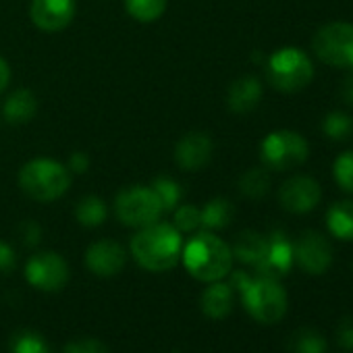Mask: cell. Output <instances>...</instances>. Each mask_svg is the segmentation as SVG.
<instances>
[{"label":"cell","mask_w":353,"mask_h":353,"mask_svg":"<svg viewBox=\"0 0 353 353\" xmlns=\"http://www.w3.org/2000/svg\"><path fill=\"white\" fill-rule=\"evenodd\" d=\"M231 287L241 293L243 307L260 324H276L287 314V291L279 279L239 270L233 274Z\"/></svg>","instance_id":"6da1fadb"},{"label":"cell","mask_w":353,"mask_h":353,"mask_svg":"<svg viewBox=\"0 0 353 353\" xmlns=\"http://www.w3.org/2000/svg\"><path fill=\"white\" fill-rule=\"evenodd\" d=\"M183 239L181 233L168 223H152L141 227L131 239V254L135 262L150 272L170 270L181 260Z\"/></svg>","instance_id":"7a4b0ae2"},{"label":"cell","mask_w":353,"mask_h":353,"mask_svg":"<svg viewBox=\"0 0 353 353\" xmlns=\"http://www.w3.org/2000/svg\"><path fill=\"white\" fill-rule=\"evenodd\" d=\"M181 260L188 268V272L202 281V283H214L223 281L231 268H233V252L231 248L212 233H198L194 235L183 252Z\"/></svg>","instance_id":"3957f363"},{"label":"cell","mask_w":353,"mask_h":353,"mask_svg":"<svg viewBox=\"0 0 353 353\" xmlns=\"http://www.w3.org/2000/svg\"><path fill=\"white\" fill-rule=\"evenodd\" d=\"M69 185L67 166L52 158L30 160L19 172V188L36 202H54L67 194Z\"/></svg>","instance_id":"277c9868"},{"label":"cell","mask_w":353,"mask_h":353,"mask_svg":"<svg viewBox=\"0 0 353 353\" xmlns=\"http://www.w3.org/2000/svg\"><path fill=\"white\" fill-rule=\"evenodd\" d=\"M268 81L274 90L293 94L307 88L314 79V65L301 48H281L270 54L266 65Z\"/></svg>","instance_id":"5b68a950"},{"label":"cell","mask_w":353,"mask_h":353,"mask_svg":"<svg viewBox=\"0 0 353 353\" xmlns=\"http://www.w3.org/2000/svg\"><path fill=\"white\" fill-rule=\"evenodd\" d=\"M312 50L328 67L353 69V26L345 21L322 26L314 34Z\"/></svg>","instance_id":"8992f818"},{"label":"cell","mask_w":353,"mask_h":353,"mask_svg":"<svg viewBox=\"0 0 353 353\" xmlns=\"http://www.w3.org/2000/svg\"><path fill=\"white\" fill-rule=\"evenodd\" d=\"M260 156H262L264 166L272 170H289L307 160L310 145L301 133L279 129L264 137L260 145Z\"/></svg>","instance_id":"52a82bcc"},{"label":"cell","mask_w":353,"mask_h":353,"mask_svg":"<svg viewBox=\"0 0 353 353\" xmlns=\"http://www.w3.org/2000/svg\"><path fill=\"white\" fill-rule=\"evenodd\" d=\"M114 212L117 219L127 227H148L152 223H158L164 208L152 188L143 185H131L123 190L114 200Z\"/></svg>","instance_id":"ba28073f"},{"label":"cell","mask_w":353,"mask_h":353,"mask_svg":"<svg viewBox=\"0 0 353 353\" xmlns=\"http://www.w3.org/2000/svg\"><path fill=\"white\" fill-rule=\"evenodd\" d=\"M26 279L32 287L44 293H57L69 283V266L57 252H40L30 258Z\"/></svg>","instance_id":"9c48e42d"},{"label":"cell","mask_w":353,"mask_h":353,"mask_svg":"<svg viewBox=\"0 0 353 353\" xmlns=\"http://www.w3.org/2000/svg\"><path fill=\"white\" fill-rule=\"evenodd\" d=\"M293 262L307 274H324L332 266V248L318 231H305L293 243Z\"/></svg>","instance_id":"30bf717a"},{"label":"cell","mask_w":353,"mask_h":353,"mask_svg":"<svg viewBox=\"0 0 353 353\" xmlns=\"http://www.w3.org/2000/svg\"><path fill=\"white\" fill-rule=\"evenodd\" d=\"M320 198H322L320 183L305 174L291 176V179H287L279 190L281 206L293 214H305L314 210L320 204Z\"/></svg>","instance_id":"8fae6325"},{"label":"cell","mask_w":353,"mask_h":353,"mask_svg":"<svg viewBox=\"0 0 353 353\" xmlns=\"http://www.w3.org/2000/svg\"><path fill=\"white\" fill-rule=\"evenodd\" d=\"M30 17L44 32H63L75 17V0H32Z\"/></svg>","instance_id":"7c38bea8"},{"label":"cell","mask_w":353,"mask_h":353,"mask_svg":"<svg viewBox=\"0 0 353 353\" xmlns=\"http://www.w3.org/2000/svg\"><path fill=\"white\" fill-rule=\"evenodd\" d=\"M293 266V243L283 231H272L266 237V252L260 264L256 266L258 274L281 279Z\"/></svg>","instance_id":"4fadbf2b"},{"label":"cell","mask_w":353,"mask_h":353,"mask_svg":"<svg viewBox=\"0 0 353 353\" xmlns=\"http://www.w3.org/2000/svg\"><path fill=\"white\" fill-rule=\"evenodd\" d=\"M125 262H127V254L123 245L110 239L96 241L85 252V266L96 276H104V279L114 276L123 270Z\"/></svg>","instance_id":"5bb4252c"},{"label":"cell","mask_w":353,"mask_h":353,"mask_svg":"<svg viewBox=\"0 0 353 353\" xmlns=\"http://www.w3.org/2000/svg\"><path fill=\"white\" fill-rule=\"evenodd\" d=\"M212 139L208 133L194 131L181 137V141L174 148V160L183 170H200L212 158Z\"/></svg>","instance_id":"9a60e30c"},{"label":"cell","mask_w":353,"mask_h":353,"mask_svg":"<svg viewBox=\"0 0 353 353\" xmlns=\"http://www.w3.org/2000/svg\"><path fill=\"white\" fill-rule=\"evenodd\" d=\"M233 303H235V289L231 287V283H221V281L210 283V287L204 291L200 299L202 312L214 320L227 318L233 312Z\"/></svg>","instance_id":"2e32d148"},{"label":"cell","mask_w":353,"mask_h":353,"mask_svg":"<svg viewBox=\"0 0 353 353\" xmlns=\"http://www.w3.org/2000/svg\"><path fill=\"white\" fill-rule=\"evenodd\" d=\"M262 100V83L256 77H239L237 81L231 83L229 88V96H227V104L233 112H250L258 106V102Z\"/></svg>","instance_id":"e0dca14e"},{"label":"cell","mask_w":353,"mask_h":353,"mask_svg":"<svg viewBox=\"0 0 353 353\" xmlns=\"http://www.w3.org/2000/svg\"><path fill=\"white\" fill-rule=\"evenodd\" d=\"M326 229L336 239L353 241V200H341L328 208Z\"/></svg>","instance_id":"ac0fdd59"},{"label":"cell","mask_w":353,"mask_h":353,"mask_svg":"<svg viewBox=\"0 0 353 353\" xmlns=\"http://www.w3.org/2000/svg\"><path fill=\"white\" fill-rule=\"evenodd\" d=\"M36 110H38V102H36V96L30 90H17L5 102V119L11 125L30 123L34 119Z\"/></svg>","instance_id":"d6986e66"},{"label":"cell","mask_w":353,"mask_h":353,"mask_svg":"<svg viewBox=\"0 0 353 353\" xmlns=\"http://www.w3.org/2000/svg\"><path fill=\"white\" fill-rule=\"evenodd\" d=\"M233 252V258H237L239 262L248 264V266H258L260 260L264 258V252H266V237L256 233V231H243L237 241H235V248L231 250Z\"/></svg>","instance_id":"ffe728a7"},{"label":"cell","mask_w":353,"mask_h":353,"mask_svg":"<svg viewBox=\"0 0 353 353\" xmlns=\"http://www.w3.org/2000/svg\"><path fill=\"white\" fill-rule=\"evenodd\" d=\"M235 216V208L229 200L225 198H216L212 202H208L202 208V227L206 229H225L231 225Z\"/></svg>","instance_id":"44dd1931"},{"label":"cell","mask_w":353,"mask_h":353,"mask_svg":"<svg viewBox=\"0 0 353 353\" xmlns=\"http://www.w3.org/2000/svg\"><path fill=\"white\" fill-rule=\"evenodd\" d=\"M239 190L245 198H252V200H260L268 194L270 190V174L266 168L262 166H256V168H250L241 179H239Z\"/></svg>","instance_id":"7402d4cb"},{"label":"cell","mask_w":353,"mask_h":353,"mask_svg":"<svg viewBox=\"0 0 353 353\" xmlns=\"http://www.w3.org/2000/svg\"><path fill=\"white\" fill-rule=\"evenodd\" d=\"M106 216H108L106 204L96 196L81 198L77 208H75V219L83 227H98L106 221Z\"/></svg>","instance_id":"603a6c76"},{"label":"cell","mask_w":353,"mask_h":353,"mask_svg":"<svg viewBox=\"0 0 353 353\" xmlns=\"http://www.w3.org/2000/svg\"><path fill=\"white\" fill-rule=\"evenodd\" d=\"M322 133L332 141H345L353 133V119L343 110L328 112L322 119Z\"/></svg>","instance_id":"cb8c5ba5"},{"label":"cell","mask_w":353,"mask_h":353,"mask_svg":"<svg viewBox=\"0 0 353 353\" xmlns=\"http://www.w3.org/2000/svg\"><path fill=\"white\" fill-rule=\"evenodd\" d=\"M166 3L168 0H125V7L133 19L141 23H152L162 17V13L166 11Z\"/></svg>","instance_id":"d4e9b609"},{"label":"cell","mask_w":353,"mask_h":353,"mask_svg":"<svg viewBox=\"0 0 353 353\" xmlns=\"http://www.w3.org/2000/svg\"><path fill=\"white\" fill-rule=\"evenodd\" d=\"M11 353H52L48 341L34 330H19L11 336Z\"/></svg>","instance_id":"484cf974"},{"label":"cell","mask_w":353,"mask_h":353,"mask_svg":"<svg viewBox=\"0 0 353 353\" xmlns=\"http://www.w3.org/2000/svg\"><path fill=\"white\" fill-rule=\"evenodd\" d=\"M150 188L156 192V196H158V200H160L164 212H166V210H174L176 206H179L181 198H183L181 185L176 183L174 179H168V176H158V179H156Z\"/></svg>","instance_id":"4316f807"},{"label":"cell","mask_w":353,"mask_h":353,"mask_svg":"<svg viewBox=\"0 0 353 353\" xmlns=\"http://www.w3.org/2000/svg\"><path fill=\"white\" fill-rule=\"evenodd\" d=\"M291 353H326V341L320 332L303 328L293 334Z\"/></svg>","instance_id":"83f0119b"},{"label":"cell","mask_w":353,"mask_h":353,"mask_svg":"<svg viewBox=\"0 0 353 353\" xmlns=\"http://www.w3.org/2000/svg\"><path fill=\"white\" fill-rule=\"evenodd\" d=\"M332 174H334L336 185L343 192L353 194V150H347L341 156H336L332 164Z\"/></svg>","instance_id":"f1b7e54d"},{"label":"cell","mask_w":353,"mask_h":353,"mask_svg":"<svg viewBox=\"0 0 353 353\" xmlns=\"http://www.w3.org/2000/svg\"><path fill=\"white\" fill-rule=\"evenodd\" d=\"M202 227V210L198 206L185 204L179 206L174 212V229L179 233H192Z\"/></svg>","instance_id":"f546056e"},{"label":"cell","mask_w":353,"mask_h":353,"mask_svg":"<svg viewBox=\"0 0 353 353\" xmlns=\"http://www.w3.org/2000/svg\"><path fill=\"white\" fill-rule=\"evenodd\" d=\"M63 353H108V349H106V345H104L102 341L85 336V339H75V341H71V343L63 349Z\"/></svg>","instance_id":"4dcf8cb0"},{"label":"cell","mask_w":353,"mask_h":353,"mask_svg":"<svg viewBox=\"0 0 353 353\" xmlns=\"http://www.w3.org/2000/svg\"><path fill=\"white\" fill-rule=\"evenodd\" d=\"M17 264V256H15V250L5 243V241H0V272H11Z\"/></svg>","instance_id":"1f68e13d"},{"label":"cell","mask_w":353,"mask_h":353,"mask_svg":"<svg viewBox=\"0 0 353 353\" xmlns=\"http://www.w3.org/2000/svg\"><path fill=\"white\" fill-rule=\"evenodd\" d=\"M336 341H339V345L353 349V318H347L341 322V326L336 330Z\"/></svg>","instance_id":"d6a6232c"},{"label":"cell","mask_w":353,"mask_h":353,"mask_svg":"<svg viewBox=\"0 0 353 353\" xmlns=\"http://www.w3.org/2000/svg\"><path fill=\"white\" fill-rule=\"evenodd\" d=\"M40 235H42V231L36 223H26L21 227V237H23L26 245H36L40 241Z\"/></svg>","instance_id":"836d02e7"},{"label":"cell","mask_w":353,"mask_h":353,"mask_svg":"<svg viewBox=\"0 0 353 353\" xmlns=\"http://www.w3.org/2000/svg\"><path fill=\"white\" fill-rule=\"evenodd\" d=\"M88 166H90V158H88L83 152H75V154L69 158V168H71L73 172H85Z\"/></svg>","instance_id":"e575fe53"},{"label":"cell","mask_w":353,"mask_h":353,"mask_svg":"<svg viewBox=\"0 0 353 353\" xmlns=\"http://www.w3.org/2000/svg\"><path fill=\"white\" fill-rule=\"evenodd\" d=\"M341 98H343L349 106H353V69H351V73L345 77V81L341 83Z\"/></svg>","instance_id":"d590c367"},{"label":"cell","mask_w":353,"mask_h":353,"mask_svg":"<svg viewBox=\"0 0 353 353\" xmlns=\"http://www.w3.org/2000/svg\"><path fill=\"white\" fill-rule=\"evenodd\" d=\"M11 81V69H9V63L5 59H0V94L7 90Z\"/></svg>","instance_id":"8d00e7d4"}]
</instances>
